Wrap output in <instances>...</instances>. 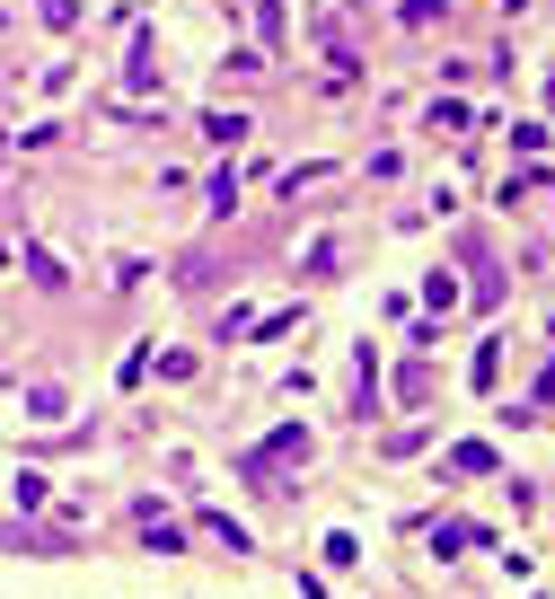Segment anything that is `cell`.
<instances>
[{
    "mask_svg": "<svg viewBox=\"0 0 555 599\" xmlns=\"http://www.w3.org/2000/svg\"><path fill=\"white\" fill-rule=\"evenodd\" d=\"M449 468H458V477H485V468H494V450H485V441H458V450H449Z\"/></svg>",
    "mask_w": 555,
    "mask_h": 599,
    "instance_id": "obj_1",
    "label": "cell"
}]
</instances>
